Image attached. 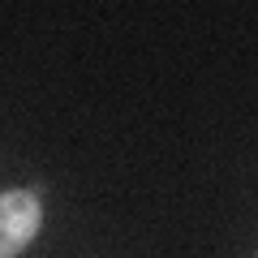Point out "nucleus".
Returning a JSON list of instances; mask_svg holds the SVG:
<instances>
[{
    "instance_id": "1",
    "label": "nucleus",
    "mask_w": 258,
    "mask_h": 258,
    "mask_svg": "<svg viewBox=\"0 0 258 258\" xmlns=\"http://www.w3.org/2000/svg\"><path fill=\"white\" fill-rule=\"evenodd\" d=\"M43 228L39 189H5L0 194V258H18Z\"/></svg>"
}]
</instances>
